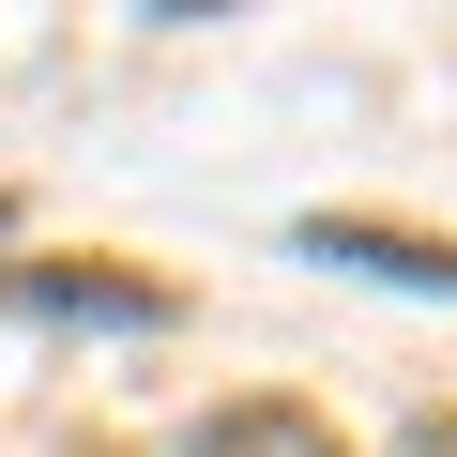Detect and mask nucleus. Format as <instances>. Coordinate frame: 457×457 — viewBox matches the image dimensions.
<instances>
[{"instance_id": "1", "label": "nucleus", "mask_w": 457, "mask_h": 457, "mask_svg": "<svg viewBox=\"0 0 457 457\" xmlns=\"http://www.w3.org/2000/svg\"><path fill=\"white\" fill-rule=\"evenodd\" d=\"M305 245H320V260H366V275H396V290H457V245H427V228H381V213H320Z\"/></svg>"}, {"instance_id": "2", "label": "nucleus", "mask_w": 457, "mask_h": 457, "mask_svg": "<svg viewBox=\"0 0 457 457\" xmlns=\"http://www.w3.org/2000/svg\"><path fill=\"white\" fill-rule=\"evenodd\" d=\"M183 457H336V427H320L305 396H228V411H213Z\"/></svg>"}, {"instance_id": "3", "label": "nucleus", "mask_w": 457, "mask_h": 457, "mask_svg": "<svg viewBox=\"0 0 457 457\" xmlns=\"http://www.w3.org/2000/svg\"><path fill=\"white\" fill-rule=\"evenodd\" d=\"M411 457H457V427H411Z\"/></svg>"}, {"instance_id": "4", "label": "nucleus", "mask_w": 457, "mask_h": 457, "mask_svg": "<svg viewBox=\"0 0 457 457\" xmlns=\"http://www.w3.org/2000/svg\"><path fill=\"white\" fill-rule=\"evenodd\" d=\"M137 16H198V0H137Z\"/></svg>"}]
</instances>
